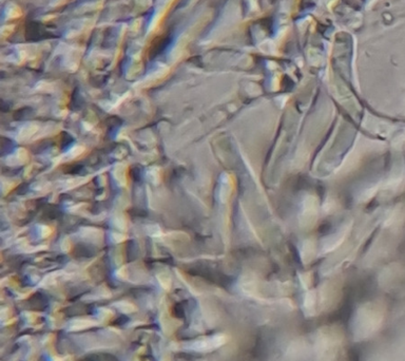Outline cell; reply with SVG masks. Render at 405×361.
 <instances>
[]
</instances>
